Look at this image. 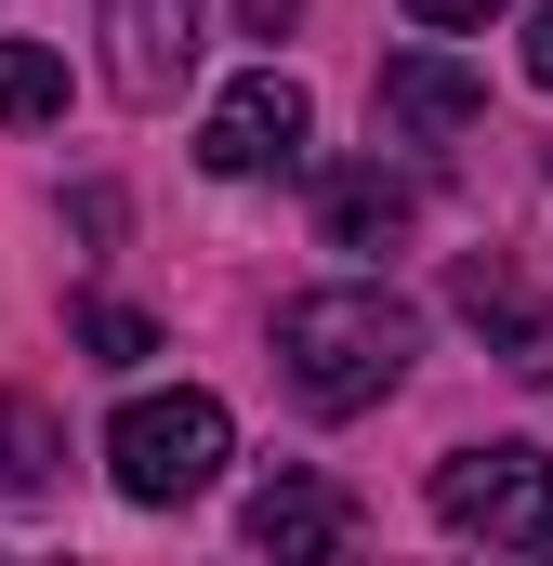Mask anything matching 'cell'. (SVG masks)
<instances>
[{
  "label": "cell",
  "mask_w": 553,
  "mask_h": 566,
  "mask_svg": "<svg viewBox=\"0 0 553 566\" xmlns=\"http://www.w3.org/2000/svg\"><path fill=\"white\" fill-rule=\"evenodd\" d=\"M303 133H316L303 80H290V66H251V80L211 93V119H198V171H225V185H251V171H303Z\"/></svg>",
  "instance_id": "cell-4"
},
{
  "label": "cell",
  "mask_w": 553,
  "mask_h": 566,
  "mask_svg": "<svg viewBox=\"0 0 553 566\" xmlns=\"http://www.w3.org/2000/svg\"><path fill=\"white\" fill-rule=\"evenodd\" d=\"M53 474H66V422L13 382V396H0V488H13V501H40Z\"/></svg>",
  "instance_id": "cell-10"
},
{
  "label": "cell",
  "mask_w": 553,
  "mask_h": 566,
  "mask_svg": "<svg viewBox=\"0 0 553 566\" xmlns=\"http://www.w3.org/2000/svg\"><path fill=\"white\" fill-rule=\"evenodd\" d=\"M251 541L264 554H343L356 541V501L330 474H276V488H251Z\"/></svg>",
  "instance_id": "cell-9"
},
{
  "label": "cell",
  "mask_w": 553,
  "mask_h": 566,
  "mask_svg": "<svg viewBox=\"0 0 553 566\" xmlns=\"http://www.w3.org/2000/svg\"><path fill=\"white\" fill-rule=\"evenodd\" d=\"M528 80L553 93V0H541V27H528Z\"/></svg>",
  "instance_id": "cell-15"
},
{
  "label": "cell",
  "mask_w": 553,
  "mask_h": 566,
  "mask_svg": "<svg viewBox=\"0 0 553 566\" xmlns=\"http://www.w3.org/2000/svg\"><path fill=\"white\" fill-rule=\"evenodd\" d=\"M421 356V316L396 290L343 277V290H290L276 303V369H290V396L316 409V422H356V409H383L396 382H409Z\"/></svg>",
  "instance_id": "cell-1"
},
{
  "label": "cell",
  "mask_w": 553,
  "mask_h": 566,
  "mask_svg": "<svg viewBox=\"0 0 553 566\" xmlns=\"http://www.w3.org/2000/svg\"><path fill=\"white\" fill-rule=\"evenodd\" d=\"M474 119H488V80H474L461 53H435V40H421V53L383 66V133L435 145V133H474Z\"/></svg>",
  "instance_id": "cell-6"
},
{
  "label": "cell",
  "mask_w": 553,
  "mask_h": 566,
  "mask_svg": "<svg viewBox=\"0 0 553 566\" xmlns=\"http://www.w3.org/2000/svg\"><path fill=\"white\" fill-rule=\"evenodd\" d=\"M80 343H93V369H145V356H158V316H133V303H80Z\"/></svg>",
  "instance_id": "cell-12"
},
{
  "label": "cell",
  "mask_w": 553,
  "mask_h": 566,
  "mask_svg": "<svg viewBox=\"0 0 553 566\" xmlns=\"http://www.w3.org/2000/svg\"><path fill=\"white\" fill-rule=\"evenodd\" d=\"M435 527L488 541V554H553V448H528V434L448 448L435 461Z\"/></svg>",
  "instance_id": "cell-3"
},
{
  "label": "cell",
  "mask_w": 553,
  "mask_h": 566,
  "mask_svg": "<svg viewBox=\"0 0 553 566\" xmlns=\"http://www.w3.org/2000/svg\"><path fill=\"white\" fill-rule=\"evenodd\" d=\"M448 290H461V316L488 329V356H501L514 382H553V303L514 277V264H461Z\"/></svg>",
  "instance_id": "cell-7"
},
{
  "label": "cell",
  "mask_w": 553,
  "mask_h": 566,
  "mask_svg": "<svg viewBox=\"0 0 553 566\" xmlns=\"http://www.w3.org/2000/svg\"><path fill=\"white\" fill-rule=\"evenodd\" d=\"M238 27H251V40H290V27H303V0H238Z\"/></svg>",
  "instance_id": "cell-14"
},
{
  "label": "cell",
  "mask_w": 553,
  "mask_h": 566,
  "mask_svg": "<svg viewBox=\"0 0 553 566\" xmlns=\"http://www.w3.org/2000/svg\"><path fill=\"white\" fill-rule=\"evenodd\" d=\"M0 119H66V53L53 40H0Z\"/></svg>",
  "instance_id": "cell-11"
},
{
  "label": "cell",
  "mask_w": 553,
  "mask_h": 566,
  "mask_svg": "<svg viewBox=\"0 0 553 566\" xmlns=\"http://www.w3.org/2000/svg\"><path fill=\"white\" fill-rule=\"evenodd\" d=\"M409 224H421V185H409V171H383V158L316 185V238H330V251H396Z\"/></svg>",
  "instance_id": "cell-8"
},
{
  "label": "cell",
  "mask_w": 553,
  "mask_h": 566,
  "mask_svg": "<svg viewBox=\"0 0 553 566\" xmlns=\"http://www.w3.org/2000/svg\"><path fill=\"white\" fill-rule=\"evenodd\" d=\"M501 0H409V27H488Z\"/></svg>",
  "instance_id": "cell-13"
},
{
  "label": "cell",
  "mask_w": 553,
  "mask_h": 566,
  "mask_svg": "<svg viewBox=\"0 0 553 566\" xmlns=\"http://www.w3.org/2000/svg\"><path fill=\"white\" fill-rule=\"evenodd\" d=\"M225 461H238V422H225V396H198V382L133 396V409L106 422V474H119V501H133V514H185Z\"/></svg>",
  "instance_id": "cell-2"
},
{
  "label": "cell",
  "mask_w": 553,
  "mask_h": 566,
  "mask_svg": "<svg viewBox=\"0 0 553 566\" xmlns=\"http://www.w3.org/2000/svg\"><path fill=\"white\" fill-rule=\"evenodd\" d=\"M198 13L211 0H106V93L119 106H171L185 80H198Z\"/></svg>",
  "instance_id": "cell-5"
}]
</instances>
